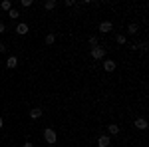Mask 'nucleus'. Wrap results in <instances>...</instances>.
<instances>
[{"mask_svg": "<svg viewBox=\"0 0 149 147\" xmlns=\"http://www.w3.org/2000/svg\"><path fill=\"white\" fill-rule=\"evenodd\" d=\"M88 44L92 46V48H95V46H97V36H90V40H88Z\"/></svg>", "mask_w": 149, "mask_h": 147, "instance_id": "nucleus-17", "label": "nucleus"}, {"mask_svg": "<svg viewBox=\"0 0 149 147\" xmlns=\"http://www.w3.org/2000/svg\"><path fill=\"white\" fill-rule=\"evenodd\" d=\"M44 139H46V143L54 145V143H58V133L52 127H46V129H44Z\"/></svg>", "mask_w": 149, "mask_h": 147, "instance_id": "nucleus-1", "label": "nucleus"}, {"mask_svg": "<svg viewBox=\"0 0 149 147\" xmlns=\"http://www.w3.org/2000/svg\"><path fill=\"white\" fill-rule=\"evenodd\" d=\"M105 129H107L109 135H117V133H119V125H115V123H109Z\"/></svg>", "mask_w": 149, "mask_h": 147, "instance_id": "nucleus-9", "label": "nucleus"}, {"mask_svg": "<svg viewBox=\"0 0 149 147\" xmlns=\"http://www.w3.org/2000/svg\"><path fill=\"white\" fill-rule=\"evenodd\" d=\"M4 30H6V24L0 22V34H4Z\"/></svg>", "mask_w": 149, "mask_h": 147, "instance_id": "nucleus-20", "label": "nucleus"}, {"mask_svg": "<svg viewBox=\"0 0 149 147\" xmlns=\"http://www.w3.org/2000/svg\"><path fill=\"white\" fill-rule=\"evenodd\" d=\"M56 0H46V2H44V8H46V10H54V8H56Z\"/></svg>", "mask_w": 149, "mask_h": 147, "instance_id": "nucleus-13", "label": "nucleus"}, {"mask_svg": "<svg viewBox=\"0 0 149 147\" xmlns=\"http://www.w3.org/2000/svg\"><path fill=\"white\" fill-rule=\"evenodd\" d=\"M8 16H10V20H16V18L20 16V12H18V10H14V8H12V10L8 12Z\"/></svg>", "mask_w": 149, "mask_h": 147, "instance_id": "nucleus-16", "label": "nucleus"}, {"mask_svg": "<svg viewBox=\"0 0 149 147\" xmlns=\"http://www.w3.org/2000/svg\"><path fill=\"white\" fill-rule=\"evenodd\" d=\"M115 66H117V64H115L113 60H109V58H105V60H103V70H105L107 74H109V72H113Z\"/></svg>", "mask_w": 149, "mask_h": 147, "instance_id": "nucleus-5", "label": "nucleus"}, {"mask_svg": "<svg viewBox=\"0 0 149 147\" xmlns=\"http://www.w3.org/2000/svg\"><path fill=\"white\" fill-rule=\"evenodd\" d=\"M22 147H34V143H30V141H26V143H24Z\"/></svg>", "mask_w": 149, "mask_h": 147, "instance_id": "nucleus-21", "label": "nucleus"}, {"mask_svg": "<svg viewBox=\"0 0 149 147\" xmlns=\"http://www.w3.org/2000/svg\"><path fill=\"white\" fill-rule=\"evenodd\" d=\"M139 32V28H137V24H129L127 26V34H131V36H135Z\"/></svg>", "mask_w": 149, "mask_h": 147, "instance_id": "nucleus-12", "label": "nucleus"}, {"mask_svg": "<svg viewBox=\"0 0 149 147\" xmlns=\"http://www.w3.org/2000/svg\"><path fill=\"white\" fill-rule=\"evenodd\" d=\"M109 145H111L109 135H100L97 137V147H109Z\"/></svg>", "mask_w": 149, "mask_h": 147, "instance_id": "nucleus-4", "label": "nucleus"}, {"mask_svg": "<svg viewBox=\"0 0 149 147\" xmlns=\"http://www.w3.org/2000/svg\"><path fill=\"white\" fill-rule=\"evenodd\" d=\"M54 42H56V34H48V36H46V44L52 46Z\"/></svg>", "mask_w": 149, "mask_h": 147, "instance_id": "nucleus-15", "label": "nucleus"}, {"mask_svg": "<svg viewBox=\"0 0 149 147\" xmlns=\"http://www.w3.org/2000/svg\"><path fill=\"white\" fill-rule=\"evenodd\" d=\"M90 56H92L93 60H103V58H105V48H102V46L90 48Z\"/></svg>", "mask_w": 149, "mask_h": 147, "instance_id": "nucleus-2", "label": "nucleus"}, {"mask_svg": "<svg viewBox=\"0 0 149 147\" xmlns=\"http://www.w3.org/2000/svg\"><path fill=\"white\" fill-rule=\"evenodd\" d=\"M20 4H22V8H28V6H32L34 2H32V0H20Z\"/></svg>", "mask_w": 149, "mask_h": 147, "instance_id": "nucleus-18", "label": "nucleus"}, {"mask_svg": "<svg viewBox=\"0 0 149 147\" xmlns=\"http://www.w3.org/2000/svg\"><path fill=\"white\" fill-rule=\"evenodd\" d=\"M30 117H32V119H40V117H42V109H40V107H32V109H30Z\"/></svg>", "mask_w": 149, "mask_h": 147, "instance_id": "nucleus-10", "label": "nucleus"}, {"mask_svg": "<svg viewBox=\"0 0 149 147\" xmlns=\"http://www.w3.org/2000/svg\"><path fill=\"white\" fill-rule=\"evenodd\" d=\"M2 52H6V46L4 44H0V54H2Z\"/></svg>", "mask_w": 149, "mask_h": 147, "instance_id": "nucleus-22", "label": "nucleus"}, {"mask_svg": "<svg viewBox=\"0 0 149 147\" xmlns=\"http://www.w3.org/2000/svg\"><path fill=\"white\" fill-rule=\"evenodd\" d=\"M133 125L137 127L139 131H145V129H147V119H145V117H137V119L133 121Z\"/></svg>", "mask_w": 149, "mask_h": 147, "instance_id": "nucleus-3", "label": "nucleus"}, {"mask_svg": "<svg viewBox=\"0 0 149 147\" xmlns=\"http://www.w3.org/2000/svg\"><path fill=\"white\" fill-rule=\"evenodd\" d=\"M28 30H30V28H28V24H26V22H20L18 26H16V34H20V36H26V34H28Z\"/></svg>", "mask_w": 149, "mask_h": 147, "instance_id": "nucleus-7", "label": "nucleus"}, {"mask_svg": "<svg viewBox=\"0 0 149 147\" xmlns=\"http://www.w3.org/2000/svg\"><path fill=\"white\" fill-rule=\"evenodd\" d=\"M16 66H18V58H16V56H8V60H6V68L14 70Z\"/></svg>", "mask_w": 149, "mask_h": 147, "instance_id": "nucleus-8", "label": "nucleus"}, {"mask_svg": "<svg viewBox=\"0 0 149 147\" xmlns=\"http://www.w3.org/2000/svg\"><path fill=\"white\" fill-rule=\"evenodd\" d=\"M115 42H117L119 46H123V44H127V38L123 34H119V36H115Z\"/></svg>", "mask_w": 149, "mask_h": 147, "instance_id": "nucleus-14", "label": "nucleus"}, {"mask_svg": "<svg viewBox=\"0 0 149 147\" xmlns=\"http://www.w3.org/2000/svg\"><path fill=\"white\" fill-rule=\"evenodd\" d=\"M4 125V119H2V113H0V127Z\"/></svg>", "mask_w": 149, "mask_h": 147, "instance_id": "nucleus-23", "label": "nucleus"}, {"mask_svg": "<svg viewBox=\"0 0 149 147\" xmlns=\"http://www.w3.org/2000/svg\"><path fill=\"white\" fill-rule=\"evenodd\" d=\"M111 30H113V24H111V22L105 20V22L100 24V32H102V34H107V32H111Z\"/></svg>", "mask_w": 149, "mask_h": 147, "instance_id": "nucleus-6", "label": "nucleus"}, {"mask_svg": "<svg viewBox=\"0 0 149 147\" xmlns=\"http://www.w3.org/2000/svg\"><path fill=\"white\" fill-rule=\"evenodd\" d=\"M0 8L6 10V12H10L12 10V2H10V0H2V2H0Z\"/></svg>", "mask_w": 149, "mask_h": 147, "instance_id": "nucleus-11", "label": "nucleus"}, {"mask_svg": "<svg viewBox=\"0 0 149 147\" xmlns=\"http://www.w3.org/2000/svg\"><path fill=\"white\" fill-rule=\"evenodd\" d=\"M66 6H70V8H72V6H78V2H76V0H66Z\"/></svg>", "mask_w": 149, "mask_h": 147, "instance_id": "nucleus-19", "label": "nucleus"}]
</instances>
